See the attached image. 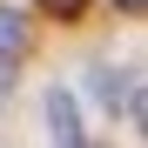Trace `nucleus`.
<instances>
[{
  "mask_svg": "<svg viewBox=\"0 0 148 148\" xmlns=\"http://www.w3.org/2000/svg\"><path fill=\"white\" fill-rule=\"evenodd\" d=\"M20 54H27V20L14 7H0V61H20Z\"/></svg>",
  "mask_w": 148,
  "mask_h": 148,
  "instance_id": "2",
  "label": "nucleus"
},
{
  "mask_svg": "<svg viewBox=\"0 0 148 148\" xmlns=\"http://www.w3.org/2000/svg\"><path fill=\"white\" fill-rule=\"evenodd\" d=\"M47 135H54V148H88L81 108H74V94H67V88H47Z\"/></svg>",
  "mask_w": 148,
  "mask_h": 148,
  "instance_id": "1",
  "label": "nucleus"
},
{
  "mask_svg": "<svg viewBox=\"0 0 148 148\" xmlns=\"http://www.w3.org/2000/svg\"><path fill=\"white\" fill-rule=\"evenodd\" d=\"M40 7H47V14H61V20H81V14H88V0H40Z\"/></svg>",
  "mask_w": 148,
  "mask_h": 148,
  "instance_id": "3",
  "label": "nucleus"
},
{
  "mask_svg": "<svg viewBox=\"0 0 148 148\" xmlns=\"http://www.w3.org/2000/svg\"><path fill=\"white\" fill-rule=\"evenodd\" d=\"M7 88H14V74H7V61H0V94H7Z\"/></svg>",
  "mask_w": 148,
  "mask_h": 148,
  "instance_id": "4",
  "label": "nucleus"
}]
</instances>
